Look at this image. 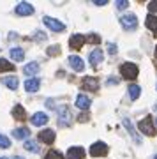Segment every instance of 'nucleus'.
<instances>
[{
  "instance_id": "nucleus-9",
  "label": "nucleus",
  "mask_w": 157,
  "mask_h": 159,
  "mask_svg": "<svg viewBox=\"0 0 157 159\" xmlns=\"http://www.w3.org/2000/svg\"><path fill=\"white\" fill-rule=\"evenodd\" d=\"M81 89L97 92V90H99V80H97V78H90V76H85L83 81H81Z\"/></svg>"
},
{
  "instance_id": "nucleus-32",
  "label": "nucleus",
  "mask_w": 157,
  "mask_h": 159,
  "mask_svg": "<svg viewBox=\"0 0 157 159\" xmlns=\"http://www.w3.org/2000/svg\"><path fill=\"white\" fill-rule=\"evenodd\" d=\"M129 7V2L127 0H120V2H117V9L118 11H123V9H127Z\"/></svg>"
},
{
  "instance_id": "nucleus-1",
  "label": "nucleus",
  "mask_w": 157,
  "mask_h": 159,
  "mask_svg": "<svg viewBox=\"0 0 157 159\" xmlns=\"http://www.w3.org/2000/svg\"><path fill=\"white\" fill-rule=\"evenodd\" d=\"M138 129L143 133V134H146V136H155V125H154V120H152L150 115H146V117H143V119L140 120V124H138Z\"/></svg>"
},
{
  "instance_id": "nucleus-18",
  "label": "nucleus",
  "mask_w": 157,
  "mask_h": 159,
  "mask_svg": "<svg viewBox=\"0 0 157 159\" xmlns=\"http://www.w3.org/2000/svg\"><path fill=\"white\" fill-rule=\"evenodd\" d=\"M145 25H146V29H150L154 34H157V14H146Z\"/></svg>"
},
{
  "instance_id": "nucleus-6",
  "label": "nucleus",
  "mask_w": 157,
  "mask_h": 159,
  "mask_svg": "<svg viewBox=\"0 0 157 159\" xmlns=\"http://www.w3.org/2000/svg\"><path fill=\"white\" fill-rule=\"evenodd\" d=\"M43 21H44V25L50 30H53V32H64V30H65V25H64V23L55 20V18H51V16H44Z\"/></svg>"
},
{
  "instance_id": "nucleus-8",
  "label": "nucleus",
  "mask_w": 157,
  "mask_h": 159,
  "mask_svg": "<svg viewBox=\"0 0 157 159\" xmlns=\"http://www.w3.org/2000/svg\"><path fill=\"white\" fill-rule=\"evenodd\" d=\"M18 14V16H32L35 12V9H34V6H30L28 2H20L16 6V11H14Z\"/></svg>"
},
{
  "instance_id": "nucleus-35",
  "label": "nucleus",
  "mask_w": 157,
  "mask_h": 159,
  "mask_svg": "<svg viewBox=\"0 0 157 159\" xmlns=\"http://www.w3.org/2000/svg\"><path fill=\"white\" fill-rule=\"evenodd\" d=\"M94 4L99 6V7H102V6H106V4H108V0H104V2H102V0H97V2H94Z\"/></svg>"
},
{
  "instance_id": "nucleus-39",
  "label": "nucleus",
  "mask_w": 157,
  "mask_h": 159,
  "mask_svg": "<svg viewBox=\"0 0 157 159\" xmlns=\"http://www.w3.org/2000/svg\"><path fill=\"white\" fill-rule=\"evenodd\" d=\"M0 159H7V157H0Z\"/></svg>"
},
{
  "instance_id": "nucleus-28",
  "label": "nucleus",
  "mask_w": 157,
  "mask_h": 159,
  "mask_svg": "<svg viewBox=\"0 0 157 159\" xmlns=\"http://www.w3.org/2000/svg\"><path fill=\"white\" fill-rule=\"evenodd\" d=\"M9 147H11V140L0 133V148H9Z\"/></svg>"
},
{
  "instance_id": "nucleus-10",
  "label": "nucleus",
  "mask_w": 157,
  "mask_h": 159,
  "mask_svg": "<svg viewBox=\"0 0 157 159\" xmlns=\"http://www.w3.org/2000/svg\"><path fill=\"white\" fill-rule=\"evenodd\" d=\"M37 138H39L41 143L51 145V143L55 142V131H53V129H43L39 134H37Z\"/></svg>"
},
{
  "instance_id": "nucleus-17",
  "label": "nucleus",
  "mask_w": 157,
  "mask_h": 159,
  "mask_svg": "<svg viewBox=\"0 0 157 159\" xmlns=\"http://www.w3.org/2000/svg\"><path fill=\"white\" fill-rule=\"evenodd\" d=\"M122 122H123V127H125V129L129 131V134H131L132 138H134V142H136V143H141L140 134H138V133H136V129L132 127V124H131V120H129V119H123Z\"/></svg>"
},
{
  "instance_id": "nucleus-34",
  "label": "nucleus",
  "mask_w": 157,
  "mask_h": 159,
  "mask_svg": "<svg viewBox=\"0 0 157 159\" xmlns=\"http://www.w3.org/2000/svg\"><path fill=\"white\" fill-rule=\"evenodd\" d=\"M108 51H110V55H115L117 53V46L111 44V43H108Z\"/></svg>"
},
{
  "instance_id": "nucleus-11",
  "label": "nucleus",
  "mask_w": 157,
  "mask_h": 159,
  "mask_svg": "<svg viewBox=\"0 0 157 159\" xmlns=\"http://www.w3.org/2000/svg\"><path fill=\"white\" fill-rule=\"evenodd\" d=\"M85 43H87V37L81 35V34H73V35H71V39H69V46H71V50H79Z\"/></svg>"
},
{
  "instance_id": "nucleus-14",
  "label": "nucleus",
  "mask_w": 157,
  "mask_h": 159,
  "mask_svg": "<svg viewBox=\"0 0 157 159\" xmlns=\"http://www.w3.org/2000/svg\"><path fill=\"white\" fill-rule=\"evenodd\" d=\"M69 66H71V67H73L74 71H76V73H81V71L85 69L83 60H81V58H79L78 55H71V57H69Z\"/></svg>"
},
{
  "instance_id": "nucleus-38",
  "label": "nucleus",
  "mask_w": 157,
  "mask_h": 159,
  "mask_svg": "<svg viewBox=\"0 0 157 159\" xmlns=\"http://www.w3.org/2000/svg\"><path fill=\"white\" fill-rule=\"evenodd\" d=\"M155 57H157V46H155Z\"/></svg>"
},
{
  "instance_id": "nucleus-5",
  "label": "nucleus",
  "mask_w": 157,
  "mask_h": 159,
  "mask_svg": "<svg viewBox=\"0 0 157 159\" xmlns=\"http://www.w3.org/2000/svg\"><path fill=\"white\" fill-rule=\"evenodd\" d=\"M108 154V145L104 142H96L90 147V156L92 157H104Z\"/></svg>"
},
{
  "instance_id": "nucleus-24",
  "label": "nucleus",
  "mask_w": 157,
  "mask_h": 159,
  "mask_svg": "<svg viewBox=\"0 0 157 159\" xmlns=\"http://www.w3.org/2000/svg\"><path fill=\"white\" fill-rule=\"evenodd\" d=\"M12 117H14L16 120H25V117H27L25 108H23V106H20V104H16V106L12 108Z\"/></svg>"
},
{
  "instance_id": "nucleus-2",
  "label": "nucleus",
  "mask_w": 157,
  "mask_h": 159,
  "mask_svg": "<svg viewBox=\"0 0 157 159\" xmlns=\"http://www.w3.org/2000/svg\"><path fill=\"white\" fill-rule=\"evenodd\" d=\"M138 73H140V69H138V66L132 64V62H123L122 66H120V74H122L123 80H136Z\"/></svg>"
},
{
  "instance_id": "nucleus-25",
  "label": "nucleus",
  "mask_w": 157,
  "mask_h": 159,
  "mask_svg": "<svg viewBox=\"0 0 157 159\" xmlns=\"http://www.w3.org/2000/svg\"><path fill=\"white\" fill-rule=\"evenodd\" d=\"M14 66H12L9 60H6V58H0V73H9V71H14Z\"/></svg>"
},
{
  "instance_id": "nucleus-21",
  "label": "nucleus",
  "mask_w": 157,
  "mask_h": 159,
  "mask_svg": "<svg viewBox=\"0 0 157 159\" xmlns=\"http://www.w3.org/2000/svg\"><path fill=\"white\" fill-rule=\"evenodd\" d=\"M39 64L37 62H28L25 67H23V73L27 74V76H32V74H37L39 73Z\"/></svg>"
},
{
  "instance_id": "nucleus-13",
  "label": "nucleus",
  "mask_w": 157,
  "mask_h": 159,
  "mask_svg": "<svg viewBox=\"0 0 157 159\" xmlns=\"http://www.w3.org/2000/svg\"><path fill=\"white\" fill-rule=\"evenodd\" d=\"M76 108L87 111V110L90 108V97L85 96V94H78V96H76Z\"/></svg>"
},
{
  "instance_id": "nucleus-16",
  "label": "nucleus",
  "mask_w": 157,
  "mask_h": 159,
  "mask_svg": "<svg viewBox=\"0 0 157 159\" xmlns=\"http://www.w3.org/2000/svg\"><path fill=\"white\" fill-rule=\"evenodd\" d=\"M67 159H85V148L83 147H71L67 152Z\"/></svg>"
},
{
  "instance_id": "nucleus-30",
  "label": "nucleus",
  "mask_w": 157,
  "mask_h": 159,
  "mask_svg": "<svg viewBox=\"0 0 157 159\" xmlns=\"http://www.w3.org/2000/svg\"><path fill=\"white\" fill-rule=\"evenodd\" d=\"M58 51H60V46H58V44H55V46H50L46 53H48V55H51V57H55V55L58 53Z\"/></svg>"
},
{
  "instance_id": "nucleus-40",
  "label": "nucleus",
  "mask_w": 157,
  "mask_h": 159,
  "mask_svg": "<svg viewBox=\"0 0 157 159\" xmlns=\"http://www.w3.org/2000/svg\"><path fill=\"white\" fill-rule=\"evenodd\" d=\"M154 159H157V156H155V157H154Z\"/></svg>"
},
{
  "instance_id": "nucleus-37",
  "label": "nucleus",
  "mask_w": 157,
  "mask_h": 159,
  "mask_svg": "<svg viewBox=\"0 0 157 159\" xmlns=\"http://www.w3.org/2000/svg\"><path fill=\"white\" fill-rule=\"evenodd\" d=\"M12 159H25V157H20V156H14Z\"/></svg>"
},
{
  "instance_id": "nucleus-23",
  "label": "nucleus",
  "mask_w": 157,
  "mask_h": 159,
  "mask_svg": "<svg viewBox=\"0 0 157 159\" xmlns=\"http://www.w3.org/2000/svg\"><path fill=\"white\" fill-rule=\"evenodd\" d=\"M9 55H11V58L14 62H21L23 58H25V51H23L21 48H12V50L9 51Z\"/></svg>"
},
{
  "instance_id": "nucleus-33",
  "label": "nucleus",
  "mask_w": 157,
  "mask_h": 159,
  "mask_svg": "<svg viewBox=\"0 0 157 159\" xmlns=\"http://www.w3.org/2000/svg\"><path fill=\"white\" fill-rule=\"evenodd\" d=\"M34 37H35V41H44L46 39V34L44 32H41V30H37V32H34Z\"/></svg>"
},
{
  "instance_id": "nucleus-19",
  "label": "nucleus",
  "mask_w": 157,
  "mask_h": 159,
  "mask_svg": "<svg viewBox=\"0 0 157 159\" xmlns=\"http://www.w3.org/2000/svg\"><path fill=\"white\" fill-rule=\"evenodd\" d=\"M0 81H2L7 89H11V90H16L18 85H20V83H18V78H14V76H6V78H2Z\"/></svg>"
},
{
  "instance_id": "nucleus-4",
  "label": "nucleus",
  "mask_w": 157,
  "mask_h": 159,
  "mask_svg": "<svg viewBox=\"0 0 157 159\" xmlns=\"http://www.w3.org/2000/svg\"><path fill=\"white\" fill-rule=\"evenodd\" d=\"M102 60H104V51L99 50V48H97V50H92L88 53V64H90L92 69H97V66H99Z\"/></svg>"
},
{
  "instance_id": "nucleus-26",
  "label": "nucleus",
  "mask_w": 157,
  "mask_h": 159,
  "mask_svg": "<svg viewBox=\"0 0 157 159\" xmlns=\"http://www.w3.org/2000/svg\"><path fill=\"white\" fill-rule=\"evenodd\" d=\"M140 94H141L140 87L136 85V83H131V85H129V96H131V99H132V101H136V99L140 97Z\"/></svg>"
},
{
  "instance_id": "nucleus-20",
  "label": "nucleus",
  "mask_w": 157,
  "mask_h": 159,
  "mask_svg": "<svg viewBox=\"0 0 157 159\" xmlns=\"http://www.w3.org/2000/svg\"><path fill=\"white\" fill-rule=\"evenodd\" d=\"M12 136L18 138V140H25V138H30V129H28V127H18V129L12 131Z\"/></svg>"
},
{
  "instance_id": "nucleus-29",
  "label": "nucleus",
  "mask_w": 157,
  "mask_h": 159,
  "mask_svg": "<svg viewBox=\"0 0 157 159\" xmlns=\"http://www.w3.org/2000/svg\"><path fill=\"white\" fill-rule=\"evenodd\" d=\"M101 35H97V34H88L87 35V43H94V44H99L101 43Z\"/></svg>"
},
{
  "instance_id": "nucleus-22",
  "label": "nucleus",
  "mask_w": 157,
  "mask_h": 159,
  "mask_svg": "<svg viewBox=\"0 0 157 159\" xmlns=\"http://www.w3.org/2000/svg\"><path fill=\"white\" fill-rule=\"evenodd\" d=\"M23 147H25V150H28V152H32V154H37V152H41V147H39V143L35 142V140H27Z\"/></svg>"
},
{
  "instance_id": "nucleus-31",
  "label": "nucleus",
  "mask_w": 157,
  "mask_h": 159,
  "mask_svg": "<svg viewBox=\"0 0 157 159\" xmlns=\"http://www.w3.org/2000/svg\"><path fill=\"white\" fill-rule=\"evenodd\" d=\"M148 11H150V14H155V12H157V0L148 2Z\"/></svg>"
},
{
  "instance_id": "nucleus-27",
  "label": "nucleus",
  "mask_w": 157,
  "mask_h": 159,
  "mask_svg": "<svg viewBox=\"0 0 157 159\" xmlns=\"http://www.w3.org/2000/svg\"><path fill=\"white\" fill-rule=\"evenodd\" d=\"M44 159H64V156H62L58 150H48V154L44 156Z\"/></svg>"
},
{
  "instance_id": "nucleus-15",
  "label": "nucleus",
  "mask_w": 157,
  "mask_h": 159,
  "mask_svg": "<svg viewBox=\"0 0 157 159\" xmlns=\"http://www.w3.org/2000/svg\"><path fill=\"white\" fill-rule=\"evenodd\" d=\"M39 87H41V80L39 78H28L27 81H25V90L27 92H37L39 90Z\"/></svg>"
},
{
  "instance_id": "nucleus-36",
  "label": "nucleus",
  "mask_w": 157,
  "mask_h": 159,
  "mask_svg": "<svg viewBox=\"0 0 157 159\" xmlns=\"http://www.w3.org/2000/svg\"><path fill=\"white\" fill-rule=\"evenodd\" d=\"M118 81H117V78H110L108 80V85H117Z\"/></svg>"
},
{
  "instance_id": "nucleus-12",
  "label": "nucleus",
  "mask_w": 157,
  "mask_h": 159,
  "mask_svg": "<svg viewBox=\"0 0 157 159\" xmlns=\"http://www.w3.org/2000/svg\"><path fill=\"white\" fill-rule=\"evenodd\" d=\"M30 122L34 125H37V127H41V125L48 124V115H46L44 111H37V113H34L30 117Z\"/></svg>"
},
{
  "instance_id": "nucleus-3",
  "label": "nucleus",
  "mask_w": 157,
  "mask_h": 159,
  "mask_svg": "<svg viewBox=\"0 0 157 159\" xmlns=\"http://www.w3.org/2000/svg\"><path fill=\"white\" fill-rule=\"evenodd\" d=\"M56 113H58V124L64 125V127H69V125L73 124V113H71V110L67 106H62V108L56 110Z\"/></svg>"
},
{
  "instance_id": "nucleus-7",
  "label": "nucleus",
  "mask_w": 157,
  "mask_h": 159,
  "mask_svg": "<svg viewBox=\"0 0 157 159\" xmlns=\"http://www.w3.org/2000/svg\"><path fill=\"white\" fill-rule=\"evenodd\" d=\"M120 25H122L123 30H136V27H138V18L134 14H125V16L120 18Z\"/></svg>"
}]
</instances>
